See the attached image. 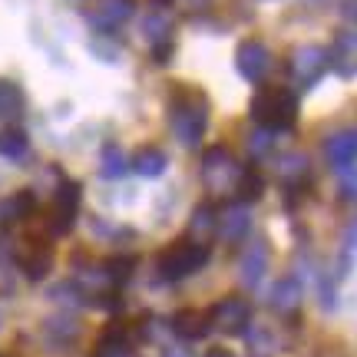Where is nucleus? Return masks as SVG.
Here are the masks:
<instances>
[{
  "mask_svg": "<svg viewBox=\"0 0 357 357\" xmlns=\"http://www.w3.org/2000/svg\"><path fill=\"white\" fill-rule=\"evenodd\" d=\"M169 126L185 149H195L208 129V100L195 89L178 86L169 100Z\"/></svg>",
  "mask_w": 357,
  "mask_h": 357,
  "instance_id": "obj_1",
  "label": "nucleus"
},
{
  "mask_svg": "<svg viewBox=\"0 0 357 357\" xmlns=\"http://www.w3.org/2000/svg\"><path fill=\"white\" fill-rule=\"evenodd\" d=\"M252 119L265 132H288L298 119V96L288 86H261L252 100Z\"/></svg>",
  "mask_w": 357,
  "mask_h": 357,
  "instance_id": "obj_2",
  "label": "nucleus"
},
{
  "mask_svg": "<svg viewBox=\"0 0 357 357\" xmlns=\"http://www.w3.org/2000/svg\"><path fill=\"white\" fill-rule=\"evenodd\" d=\"M205 261H208V245L195 242V238H178L159 255V275L166 281H182L205 268Z\"/></svg>",
  "mask_w": 357,
  "mask_h": 357,
  "instance_id": "obj_3",
  "label": "nucleus"
},
{
  "mask_svg": "<svg viewBox=\"0 0 357 357\" xmlns=\"http://www.w3.org/2000/svg\"><path fill=\"white\" fill-rule=\"evenodd\" d=\"M238 176H242V166H238V159L231 155V149H225V146L205 149V155H202V185L212 192V195H229V192H235Z\"/></svg>",
  "mask_w": 357,
  "mask_h": 357,
  "instance_id": "obj_4",
  "label": "nucleus"
},
{
  "mask_svg": "<svg viewBox=\"0 0 357 357\" xmlns=\"http://www.w3.org/2000/svg\"><path fill=\"white\" fill-rule=\"evenodd\" d=\"M288 73H291L294 86H318L321 77L328 73V50L318 47V43H301L294 47L291 56H288Z\"/></svg>",
  "mask_w": 357,
  "mask_h": 357,
  "instance_id": "obj_5",
  "label": "nucleus"
},
{
  "mask_svg": "<svg viewBox=\"0 0 357 357\" xmlns=\"http://www.w3.org/2000/svg\"><path fill=\"white\" fill-rule=\"evenodd\" d=\"M208 321L222 334H248V328H252V305L245 298H238V294H229L208 311Z\"/></svg>",
  "mask_w": 357,
  "mask_h": 357,
  "instance_id": "obj_6",
  "label": "nucleus"
},
{
  "mask_svg": "<svg viewBox=\"0 0 357 357\" xmlns=\"http://www.w3.org/2000/svg\"><path fill=\"white\" fill-rule=\"evenodd\" d=\"M79 215V185L77 182H70L63 178L56 192H53V205H50V222H47V229L53 235H66V231L73 229V222Z\"/></svg>",
  "mask_w": 357,
  "mask_h": 357,
  "instance_id": "obj_7",
  "label": "nucleus"
},
{
  "mask_svg": "<svg viewBox=\"0 0 357 357\" xmlns=\"http://www.w3.org/2000/svg\"><path fill=\"white\" fill-rule=\"evenodd\" d=\"M13 258H17V268L30 281L47 278V271L53 268V248L47 245V238H37V235H30V238H24V242L17 245Z\"/></svg>",
  "mask_w": 357,
  "mask_h": 357,
  "instance_id": "obj_8",
  "label": "nucleus"
},
{
  "mask_svg": "<svg viewBox=\"0 0 357 357\" xmlns=\"http://www.w3.org/2000/svg\"><path fill=\"white\" fill-rule=\"evenodd\" d=\"M328 70L341 79L357 77V30H337L328 47Z\"/></svg>",
  "mask_w": 357,
  "mask_h": 357,
  "instance_id": "obj_9",
  "label": "nucleus"
},
{
  "mask_svg": "<svg viewBox=\"0 0 357 357\" xmlns=\"http://www.w3.org/2000/svg\"><path fill=\"white\" fill-rule=\"evenodd\" d=\"M235 66H238V73L242 79L248 83H261L268 73V66H271V53L261 40H245L238 43V53H235Z\"/></svg>",
  "mask_w": 357,
  "mask_h": 357,
  "instance_id": "obj_10",
  "label": "nucleus"
},
{
  "mask_svg": "<svg viewBox=\"0 0 357 357\" xmlns=\"http://www.w3.org/2000/svg\"><path fill=\"white\" fill-rule=\"evenodd\" d=\"M248 229H252V212H248V205L231 202L229 208L218 212L215 231L225 238V242H242L245 235H248Z\"/></svg>",
  "mask_w": 357,
  "mask_h": 357,
  "instance_id": "obj_11",
  "label": "nucleus"
},
{
  "mask_svg": "<svg viewBox=\"0 0 357 357\" xmlns=\"http://www.w3.org/2000/svg\"><path fill=\"white\" fill-rule=\"evenodd\" d=\"M324 155L334 169H351L357 162V132L354 129H341L324 142Z\"/></svg>",
  "mask_w": 357,
  "mask_h": 357,
  "instance_id": "obj_12",
  "label": "nucleus"
},
{
  "mask_svg": "<svg viewBox=\"0 0 357 357\" xmlns=\"http://www.w3.org/2000/svg\"><path fill=\"white\" fill-rule=\"evenodd\" d=\"M212 331V321H208V311H195V307H185L172 318V334H178L182 341H202L205 334Z\"/></svg>",
  "mask_w": 357,
  "mask_h": 357,
  "instance_id": "obj_13",
  "label": "nucleus"
},
{
  "mask_svg": "<svg viewBox=\"0 0 357 357\" xmlns=\"http://www.w3.org/2000/svg\"><path fill=\"white\" fill-rule=\"evenodd\" d=\"M265 271H268V248H265V242L248 245V252H245L242 261H238V278H242V284L258 288L261 278H265Z\"/></svg>",
  "mask_w": 357,
  "mask_h": 357,
  "instance_id": "obj_14",
  "label": "nucleus"
},
{
  "mask_svg": "<svg viewBox=\"0 0 357 357\" xmlns=\"http://www.w3.org/2000/svg\"><path fill=\"white\" fill-rule=\"evenodd\" d=\"M33 205H37V199H33L30 189H20V192H13V195H7V199H0V229L30 218L33 215Z\"/></svg>",
  "mask_w": 357,
  "mask_h": 357,
  "instance_id": "obj_15",
  "label": "nucleus"
},
{
  "mask_svg": "<svg viewBox=\"0 0 357 357\" xmlns=\"http://www.w3.org/2000/svg\"><path fill=\"white\" fill-rule=\"evenodd\" d=\"M271 307L281 311V314H294L301 307V281L298 278H278L275 288H271Z\"/></svg>",
  "mask_w": 357,
  "mask_h": 357,
  "instance_id": "obj_16",
  "label": "nucleus"
},
{
  "mask_svg": "<svg viewBox=\"0 0 357 357\" xmlns=\"http://www.w3.org/2000/svg\"><path fill=\"white\" fill-rule=\"evenodd\" d=\"M129 351H132V344H129V328L126 324H109V328L100 334L96 354L93 357H119V354H129Z\"/></svg>",
  "mask_w": 357,
  "mask_h": 357,
  "instance_id": "obj_17",
  "label": "nucleus"
},
{
  "mask_svg": "<svg viewBox=\"0 0 357 357\" xmlns=\"http://www.w3.org/2000/svg\"><path fill=\"white\" fill-rule=\"evenodd\" d=\"M132 172H139L142 178H159L162 172H166V166H169V159H166V153L159 149V146H142L139 153L132 155Z\"/></svg>",
  "mask_w": 357,
  "mask_h": 357,
  "instance_id": "obj_18",
  "label": "nucleus"
},
{
  "mask_svg": "<svg viewBox=\"0 0 357 357\" xmlns=\"http://www.w3.org/2000/svg\"><path fill=\"white\" fill-rule=\"evenodd\" d=\"M132 10H136V0H102L100 10L93 13V24L109 30V26H119L123 20H129Z\"/></svg>",
  "mask_w": 357,
  "mask_h": 357,
  "instance_id": "obj_19",
  "label": "nucleus"
},
{
  "mask_svg": "<svg viewBox=\"0 0 357 357\" xmlns=\"http://www.w3.org/2000/svg\"><path fill=\"white\" fill-rule=\"evenodd\" d=\"M26 153H30V139H26L24 129H17V126L0 129V155H3V159L20 162Z\"/></svg>",
  "mask_w": 357,
  "mask_h": 357,
  "instance_id": "obj_20",
  "label": "nucleus"
},
{
  "mask_svg": "<svg viewBox=\"0 0 357 357\" xmlns=\"http://www.w3.org/2000/svg\"><path fill=\"white\" fill-rule=\"evenodd\" d=\"M215 225H218V212L212 208L208 202H202L195 212H192V222H189V238H195V242H208L212 238V231H215Z\"/></svg>",
  "mask_w": 357,
  "mask_h": 357,
  "instance_id": "obj_21",
  "label": "nucleus"
},
{
  "mask_svg": "<svg viewBox=\"0 0 357 357\" xmlns=\"http://www.w3.org/2000/svg\"><path fill=\"white\" fill-rule=\"evenodd\" d=\"M100 172L106 178H123L129 172V159L126 153L116 146V142H106L102 146V155H100Z\"/></svg>",
  "mask_w": 357,
  "mask_h": 357,
  "instance_id": "obj_22",
  "label": "nucleus"
},
{
  "mask_svg": "<svg viewBox=\"0 0 357 357\" xmlns=\"http://www.w3.org/2000/svg\"><path fill=\"white\" fill-rule=\"evenodd\" d=\"M24 89L10 79H0V119H17L24 113Z\"/></svg>",
  "mask_w": 357,
  "mask_h": 357,
  "instance_id": "obj_23",
  "label": "nucleus"
},
{
  "mask_svg": "<svg viewBox=\"0 0 357 357\" xmlns=\"http://www.w3.org/2000/svg\"><path fill=\"white\" fill-rule=\"evenodd\" d=\"M261 192H265V182H261V176H258L255 169H242V176H238V185H235V202H255V199H261Z\"/></svg>",
  "mask_w": 357,
  "mask_h": 357,
  "instance_id": "obj_24",
  "label": "nucleus"
},
{
  "mask_svg": "<svg viewBox=\"0 0 357 357\" xmlns=\"http://www.w3.org/2000/svg\"><path fill=\"white\" fill-rule=\"evenodd\" d=\"M169 30H172V20H169L166 10H153L146 20H142V33L149 37V43H166L169 40Z\"/></svg>",
  "mask_w": 357,
  "mask_h": 357,
  "instance_id": "obj_25",
  "label": "nucleus"
},
{
  "mask_svg": "<svg viewBox=\"0 0 357 357\" xmlns=\"http://www.w3.org/2000/svg\"><path fill=\"white\" fill-rule=\"evenodd\" d=\"M102 268H106V278H109V284H113V288H119V284H126V281H129L132 268H136V258H109Z\"/></svg>",
  "mask_w": 357,
  "mask_h": 357,
  "instance_id": "obj_26",
  "label": "nucleus"
},
{
  "mask_svg": "<svg viewBox=\"0 0 357 357\" xmlns=\"http://www.w3.org/2000/svg\"><path fill=\"white\" fill-rule=\"evenodd\" d=\"M47 337H60V341H66V344H70V341H73V337H77V324H73V321L70 318H56V321H47Z\"/></svg>",
  "mask_w": 357,
  "mask_h": 357,
  "instance_id": "obj_27",
  "label": "nucleus"
},
{
  "mask_svg": "<svg viewBox=\"0 0 357 357\" xmlns=\"http://www.w3.org/2000/svg\"><path fill=\"white\" fill-rule=\"evenodd\" d=\"M248 331H252V328H248ZM248 341H252V351H255V354H252V357H268V354H271V351H275V334L261 331V328H258V331H252V334H248Z\"/></svg>",
  "mask_w": 357,
  "mask_h": 357,
  "instance_id": "obj_28",
  "label": "nucleus"
},
{
  "mask_svg": "<svg viewBox=\"0 0 357 357\" xmlns=\"http://www.w3.org/2000/svg\"><path fill=\"white\" fill-rule=\"evenodd\" d=\"M278 172L284 178L305 176V172H307V159H305V155H281V159H278Z\"/></svg>",
  "mask_w": 357,
  "mask_h": 357,
  "instance_id": "obj_29",
  "label": "nucleus"
},
{
  "mask_svg": "<svg viewBox=\"0 0 357 357\" xmlns=\"http://www.w3.org/2000/svg\"><path fill=\"white\" fill-rule=\"evenodd\" d=\"M169 56H172V40H166V43H155V47H153V60H155V63H169Z\"/></svg>",
  "mask_w": 357,
  "mask_h": 357,
  "instance_id": "obj_30",
  "label": "nucleus"
},
{
  "mask_svg": "<svg viewBox=\"0 0 357 357\" xmlns=\"http://www.w3.org/2000/svg\"><path fill=\"white\" fill-rule=\"evenodd\" d=\"M162 357H192V354L185 351V347H166V351H162Z\"/></svg>",
  "mask_w": 357,
  "mask_h": 357,
  "instance_id": "obj_31",
  "label": "nucleus"
},
{
  "mask_svg": "<svg viewBox=\"0 0 357 357\" xmlns=\"http://www.w3.org/2000/svg\"><path fill=\"white\" fill-rule=\"evenodd\" d=\"M205 357H235V354H231L229 347H212V351H208Z\"/></svg>",
  "mask_w": 357,
  "mask_h": 357,
  "instance_id": "obj_32",
  "label": "nucleus"
},
{
  "mask_svg": "<svg viewBox=\"0 0 357 357\" xmlns=\"http://www.w3.org/2000/svg\"><path fill=\"white\" fill-rule=\"evenodd\" d=\"M344 13L357 24V0H347V3H344Z\"/></svg>",
  "mask_w": 357,
  "mask_h": 357,
  "instance_id": "obj_33",
  "label": "nucleus"
},
{
  "mask_svg": "<svg viewBox=\"0 0 357 357\" xmlns=\"http://www.w3.org/2000/svg\"><path fill=\"white\" fill-rule=\"evenodd\" d=\"M119 357H136V354H132V351H129V354H119Z\"/></svg>",
  "mask_w": 357,
  "mask_h": 357,
  "instance_id": "obj_34",
  "label": "nucleus"
}]
</instances>
